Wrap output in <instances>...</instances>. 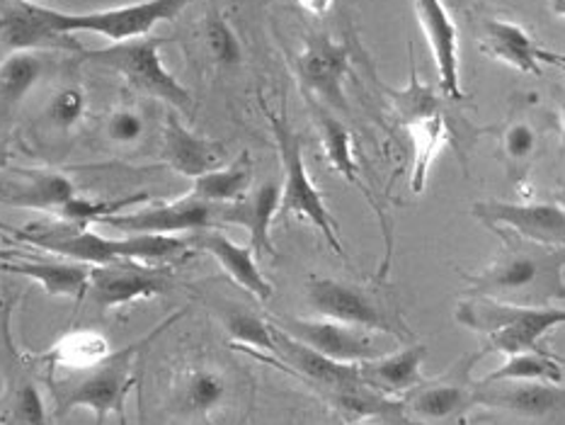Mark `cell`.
Listing matches in <instances>:
<instances>
[{"mask_svg":"<svg viewBox=\"0 0 565 425\" xmlns=\"http://www.w3.org/2000/svg\"><path fill=\"white\" fill-rule=\"evenodd\" d=\"M20 3H32V0H20Z\"/></svg>","mask_w":565,"mask_h":425,"instance_id":"cell-44","label":"cell"},{"mask_svg":"<svg viewBox=\"0 0 565 425\" xmlns=\"http://www.w3.org/2000/svg\"><path fill=\"white\" fill-rule=\"evenodd\" d=\"M277 328L342 364H360L384 355L372 331L323 319V316L321 319H281Z\"/></svg>","mask_w":565,"mask_h":425,"instance_id":"cell-9","label":"cell"},{"mask_svg":"<svg viewBox=\"0 0 565 425\" xmlns=\"http://www.w3.org/2000/svg\"><path fill=\"white\" fill-rule=\"evenodd\" d=\"M253 182V158L250 153H241L236 161H228L212 173H204L194 178V185L190 198L202 200L212 206L231 204L243 200L248 194V188Z\"/></svg>","mask_w":565,"mask_h":425,"instance_id":"cell-27","label":"cell"},{"mask_svg":"<svg viewBox=\"0 0 565 425\" xmlns=\"http://www.w3.org/2000/svg\"><path fill=\"white\" fill-rule=\"evenodd\" d=\"M149 200H151L149 192H137V194H129V198H121V200H88V198H81V194H76V198L61 206L56 216L61 219V222L73 224V226H88L90 222H100V219H105L109 214H121V212H127L129 206L149 202Z\"/></svg>","mask_w":565,"mask_h":425,"instance_id":"cell-32","label":"cell"},{"mask_svg":"<svg viewBox=\"0 0 565 425\" xmlns=\"http://www.w3.org/2000/svg\"><path fill=\"white\" fill-rule=\"evenodd\" d=\"M457 321L486 333L490 338L488 348L510 358L518 352L542 350L539 343L565 323V311L561 307H532V304L473 297L459 304Z\"/></svg>","mask_w":565,"mask_h":425,"instance_id":"cell-3","label":"cell"},{"mask_svg":"<svg viewBox=\"0 0 565 425\" xmlns=\"http://www.w3.org/2000/svg\"><path fill=\"white\" fill-rule=\"evenodd\" d=\"M216 216V206L206 204L194 198H182L175 202L156 204L149 210L139 212H121L100 219V224L113 226L121 234H158V236H175V234H194V231L212 229Z\"/></svg>","mask_w":565,"mask_h":425,"instance_id":"cell-11","label":"cell"},{"mask_svg":"<svg viewBox=\"0 0 565 425\" xmlns=\"http://www.w3.org/2000/svg\"><path fill=\"white\" fill-rule=\"evenodd\" d=\"M473 214L488 226H508L514 234L542 243V246H563L565 243V210L554 202H500L486 200L473 206Z\"/></svg>","mask_w":565,"mask_h":425,"instance_id":"cell-13","label":"cell"},{"mask_svg":"<svg viewBox=\"0 0 565 425\" xmlns=\"http://www.w3.org/2000/svg\"><path fill=\"white\" fill-rule=\"evenodd\" d=\"M76 194V185L54 170H0V202L10 206L56 214Z\"/></svg>","mask_w":565,"mask_h":425,"instance_id":"cell-18","label":"cell"},{"mask_svg":"<svg viewBox=\"0 0 565 425\" xmlns=\"http://www.w3.org/2000/svg\"><path fill=\"white\" fill-rule=\"evenodd\" d=\"M109 355H113V348H109V340L105 336L97 331H73L36 360L49 364V370L76 374L105 362Z\"/></svg>","mask_w":565,"mask_h":425,"instance_id":"cell-26","label":"cell"},{"mask_svg":"<svg viewBox=\"0 0 565 425\" xmlns=\"http://www.w3.org/2000/svg\"><path fill=\"white\" fill-rule=\"evenodd\" d=\"M273 336H275V355L285 362L287 368L297 370L301 376H306L309 382L333 389V392H348V394L360 392V386H364L358 364H342V362L330 360L321 355L318 350L301 343V340L291 338L277 326Z\"/></svg>","mask_w":565,"mask_h":425,"instance_id":"cell-15","label":"cell"},{"mask_svg":"<svg viewBox=\"0 0 565 425\" xmlns=\"http://www.w3.org/2000/svg\"><path fill=\"white\" fill-rule=\"evenodd\" d=\"M348 46L338 44L330 40L328 34H313L309 42H306L303 52L297 61L299 66V78L306 95L316 97L323 105H330L345 113L348 100H345V76H348Z\"/></svg>","mask_w":565,"mask_h":425,"instance_id":"cell-12","label":"cell"},{"mask_svg":"<svg viewBox=\"0 0 565 425\" xmlns=\"http://www.w3.org/2000/svg\"><path fill=\"white\" fill-rule=\"evenodd\" d=\"M44 59L36 52H12L0 64V105L15 107L40 83Z\"/></svg>","mask_w":565,"mask_h":425,"instance_id":"cell-31","label":"cell"},{"mask_svg":"<svg viewBox=\"0 0 565 425\" xmlns=\"http://www.w3.org/2000/svg\"><path fill=\"white\" fill-rule=\"evenodd\" d=\"M0 44L10 46L12 52H85L76 36L52 28L34 3H20L18 10L0 20Z\"/></svg>","mask_w":565,"mask_h":425,"instance_id":"cell-21","label":"cell"},{"mask_svg":"<svg viewBox=\"0 0 565 425\" xmlns=\"http://www.w3.org/2000/svg\"><path fill=\"white\" fill-rule=\"evenodd\" d=\"M500 382H551L563 384V362L544 350H530L510 355L498 370L490 372L481 386Z\"/></svg>","mask_w":565,"mask_h":425,"instance_id":"cell-30","label":"cell"},{"mask_svg":"<svg viewBox=\"0 0 565 425\" xmlns=\"http://www.w3.org/2000/svg\"><path fill=\"white\" fill-rule=\"evenodd\" d=\"M415 131L417 139V158L413 166V180H411V190L413 192H423L429 166L435 161V153L439 151V146L447 139V127H445V117H429L425 121H417V125L411 127Z\"/></svg>","mask_w":565,"mask_h":425,"instance_id":"cell-36","label":"cell"},{"mask_svg":"<svg viewBox=\"0 0 565 425\" xmlns=\"http://www.w3.org/2000/svg\"><path fill=\"white\" fill-rule=\"evenodd\" d=\"M161 158L175 170V173L194 180L204 173H212V170L221 166H226L228 149L216 139L200 137V134L190 131L173 113H170L163 127Z\"/></svg>","mask_w":565,"mask_h":425,"instance_id":"cell-16","label":"cell"},{"mask_svg":"<svg viewBox=\"0 0 565 425\" xmlns=\"http://www.w3.org/2000/svg\"><path fill=\"white\" fill-rule=\"evenodd\" d=\"M481 46L483 54L522 73H534V76H542V64H554L563 68L561 54L546 52L530 32L508 20H486Z\"/></svg>","mask_w":565,"mask_h":425,"instance_id":"cell-20","label":"cell"},{"mask_svg":"<svg viewBox=\"0 0 565 425\" xmlns=\"http://www.w3.org/2000/svg\"><path fill=\"white\" fill-rule=\"evenodd\" d=\"M301 8H306L311 15H326V12L333 8V0H299Z\"/></svg>","mask_w":565,"mask_h":425,"instance_id":"cell-41","label":"cell"},{"mask_svg":"<svg viewBox=\"0 0 565 425\" xmlns=\"http://www.w3.org/2000/svg\"><path fill=\"white\" fill-rule=\"evenodd\" d=\"M267 119L275 134L281 168H285V185L279 188L277 216L279 219L297 216V219H303V222L313 224L318 229V234L326 238L328 246L333 248L340 258H345V248H342L338 224L328 212L323 192L313 185L309 170H306L301 137L291 129V125L285 117H277L275 113H269V109H267Z\"/></svg>","mask_w":565,"mask_h":425,"instance_id":"cell-4","label":"cell"},{"mask_svg":"<svg viewBox=\"0 0 565 425\" xmlns=\"http://www.w3.org/2000/svg\"><path fill=\"white\" fill-rule=\"evenodd\" d=\"M221 321L226 326V333L248 348H257L275 355V326L267 323L260 316L243 309V307H228L221 311Z\"/></svg>","mask_w":565,"mask_h":425,"instance_id":"cell-33","label":"cell"},{"mask_svg":"<svg viewBox=\"0 0 565 425\" xmlns=\"http://www.w3.org/2000/svg\"><path fill=\"white\" fill-rule=\"evenodd\" d=\"M107 139L115 141L119 146H131V144H139L146 125H143V117L137 113V109H129V107H121L115 109L113 115L107 117Z\"/></svg>","mask_w":565,"mask_h":425,"instance_id":"cell-39","label":"cell"},{"mask_svg":"<svg viewBox=\"0 0 565 425\" xmlns=\"http://www.w3.org/2000/svg\"><path fill=\"white\" fill-rule=\"evenodd\" d=\"M391 95V103L393 109H396V115L401 117L403 125H417V121H425L429 117H437L439 115V105H437V97L435 91L429 88V85H423L420 78H417L415 66L411 64V83L408 88L403 91H386Z\"/></svg>","mask_w":565,"mask_h":425,"instance_id":"cell-34","label":"cell"},{"mask_svg":"<svg viewBox=\"0 0 565 425\" xmlns=\"http://www.w3.org/2000/svg\"><path fill=\"white\" fill-rule=\"evenodd\" d=\"M10 161H12V153H10L8 146H6L3 141H0V170L10 168Z\"/></svg>","mask_w":565,"mask_h":425,"instance_id":"cell-42","label":"cell"},{"mask_svg":"<svg viewBox=\"0 0 565 425\" xmlns=\"http://www.w3.org/2000/svg\"><path fill=\"white\" fill-rule=\"evenodd\" d=\"M3 326L10 360L6 364V392L3 399H0V425H49L40 389H36L34 380L22 368L15 350H12V340L8 333V314Z\"/></svg>","mask_w":565,"mask_h":425,"instance_id":"cell-23","label":"cell"},{"mask_svg":"<svg viewBox=\"0 0 565 425\" xmlns=\"http://www.w3.org/2000/svg\"><path fill=\"white\" fill-rule=\"evenodd\" d=\"M415 15L427 36V46L435 56L439 91L451 100H461V78H459V30L454 24L441 0H413Z\"/></svg>","mask_w":565,"mask_h":425,"instance_id":"cell-14","label":"cell"},{"mask_svg":"<svg viewBox=\"0 0 565 425\" xmlns=\"http://www.w3.org/2000/svg\"><path fill=\"white\" fill-rule=\"evenodd\" d=\"M561 265L563 258L551 263L544 253H508L486 273L473 277V291L478 297L514 301V297H522L530 289L551 287V277H561Z\"/></svg>","mask_w":565,"mask_h":425,"instance_id":"cell-10","label":"cell"},{"mask_svg":"<svg viewBox=\"0 0 565 425\" xmlns=\"http://www.w3.org/2000/svg\"><path fill=\"white\" fill-rule=\"evenodd\" d=\"M425 346H413L398 352H384L374 360L360 362V374L364 384L388 394H401L420 384V370L425 362Z\"/></svg>","mask_w":565,"mask_h":425,"instance_id":"cell-25","label":"cell"},{"mask_svg":"<svg viewBox=\"0 0 565 425\" xmlns=\"http://www.w3.org/2000/svg\"><path fill=\"white\" fill-rule=\"evenodd\" d=\"M486 386H493V389H483V392L476 396L478 404L508 411V413H514V416L546 418L558 413L565 404L563 384L500 382V384H486Z\"/></svg>","mask_w":565,"mask_h":425,"instance_id":"cell-22","label":"cell"},{"mask_svg":"<svg viewBox=\"0 0 565 425\" xmlns=\"http://www.w3.org/2000/svg\"><path fill=\"white\" fill-rule=\"evenodd\" d=\"M10 258H18V253H15V251L0 248V261H10Z\"/></svg>","mask_w":565,"mask_h":425,"instance_id":"cell-43","label":"cell"},{"mask_svg":"<svg viewBox=\"0 0 565 425\" xmlns=\"http://www.w3.org/2000/svg\"><path fill=\"white\" fill-rule=\"evenodd\" d=\"M163 44L166 40H161V36L149 34L137 36V40L115 42L105 49H93V52H83V56L90 59L93 64L117 71L119 76L127 78L131 88L158 97V100L173 105L180 113H190L192 95L185 85L166 68L161 59Z\"/></svg>","mask_w":565,"mask_h":425,"instance_id":"cell-5","label":"cell"},{"mask_svg":"<svg viewBox=\"0 0 565 425\" xmlns=\"http://www.w3.org/2000/svg\"><path fill=\"white\" fill-rule=\"evenodd\" d=\"M313 117H316L318 134H321L328 163L333 166V170H338V173L348 182H352V185H358L366 194V198H370V188L362 182L358 161H354V156H352V134L348 131V127L342 125L338 117L328 115L323 105L313 107Z\"/></svg>","mask_w":565,"mask_h":425,"instance_id":"cell-28","label":"cell"},{"mask_svg":"<svg viewBox=\"0 0 565 425\" xmlns=\"http://www.w3.org/2000/svg\"><path fill=\"white\" fill-rule=\"evenodd\" d=\"M466 406V392L457 384L425 386L411 399V413L427 421H445Z\"/></svg>","mask_w":565,"mask_h":425,"instance_id":"cell-35","label":"cell"},{"mask_svg":"<svg viewBox=\"0 0 565 425\" xmlns=\"http://www.w3.org/2000/svg\"><path fill=\"white\" fill-rule=\"evenodd\" d=\"M170 267H158L139 261H117L90 267L85 297L100 311L127 307L139 299H153L173 289Z\"/></svg>","mask_w":565,"mask_h":425,"instance_id":"cell-7","label":"cell"},{"mask_svg":"<svg viewBox=\"0 0 565 425\" xmlns=\"http://www.w3.org/2000/svg\"><path fill=\"white\" fill-rule=\"evenodd\" d=\"M228 394V384L224 374L209 368L190 370L178 386V408L185 416H209L216 411Z\"/></svg>","mask_w":565,"mask_h":425,"instance_id":"cell-29","label":"cell"},{"mask_svg":"<svg viewBox=\"0 0 565 425\" xmlns=\"http://www.w3.org/2000/svg\"><path fill=\"white\" fill-rule=\"evenodd\" d=\"M502 146H505V153L512 161H526L536 149V131L524 121H518L502 134Z\"/></svg>","mask_w":565,"mask_h":425,"instance_id":"cell-40","label":"cell"},{"mask_svg":"<svg viewBox=\"0 0 565 425\" xmlns=\"http://www.w3.org/2000/svg\"><path fill=\"white\" fill-rule=\"evenodd\" d=\"M180 316L182 314L163 321L161 326L153 328L149 336L137 340V343H131L121 350H113V355H109L105 362L95 364V368H90V370L66 374L64 380H49V384H52V394H54L56 418H64L76 408L93 411L95 425H103L109 413H119L121 416L127 394L131 392V386L137 384L134 362H137L139 352L143 348H149L158 338V333L166 331L170 323H175Z\"/></svg>","mask_w":565,"mask_h":425,"instance_id":"cell-2","label":"cell"},{"mask_svg":"<svg viewBox=\"0 0 565 425\" xmlns=\"http://www.w3.org/2000/svg\"><path fill=\"white\" fill-rule=\"evenodd\" d=\"M202 34H204L206 52L216 66L231 68L241 64L243 49H241L238 36L231 30V24L218 10H209V15L204 18Z\"/></svg>","mask_w":565,"mask_h":425,"instance_id":"cell-37","label":"cell"},{"mask_svg":"<svg viewBox=\"0 0 565 425\" xmlns=\"http://www.w3.org/2000/svg\"><path fill=\"white\" fill-rule=\"evenodd\" d=\"M192 3L194 0H141V3L93 12H64L36 3L34 6L40 10V15L61 32H93L107 36L115 44L137 40V36H149L156 24L173 22Z\"/></svg>","mask_w":565,"mask_h":425,"instance_id":"cell-6","label":"cell"},{"mask_svg":"<svg viewBox=\"0 0 565 425\" xmlns=\"http://www.w3.org/2000/svg\"><path fill=\"white\" fill-rule=\"evenodd\" d=\"M20 241L46 253L64 255V258L83 265H107L117 261H139L156 263L170 261L188 253L190 243L180 236H158V234H134L121 238H107L95 234L88 226H73L66 222L54 224H30L22 229H10Z\"/></svg>","mask_w":565,"mask_h":425,"instance_id":"cell-1","label":"cell"},{"mask_svg":"<svg viewBox=\"0 0 565 425\" xmlns=\"http://www.w3.org/2000/svg\"><path fill=\"white\" fill-rule=\"evenodd\" d=\"M306 297H309L311 309L318 311V316H323V319L364 328V331L372 333H398L391 314L381 309L364 289H358L348 283L313 277L309 289H306Z\"/></svg>","mask_w":565,"mask_h":425,"instance_id":"cell-8","label":"cell"},{"mask_svg":"<svg viewBox=\"0 0 565 425\" xmlns=\"http://www.w3.org/2000/svg\"><path fill=\"white\" fill-rule=\"evenodd\" d=\"M279 210V185L277 182H265L250 194H245L243 200L221 204L216 206L214 224H231L248 231L250 243L248 246L255 251V255H269L277 258V246L273 241V222L277 219Z\"/></svg>","mask_w":565,"mask_h":425,"instance_id":"cell-17","label":"cell"},{"mask_svg":"<svg viewBox=\"0 0 565 425\" xmlns=\"http://www.w3.org/2000/svg\"><path fill=\"white\" fill-rule=\"evenodd\" d=\"M188 243L212 255L233 283L241 285L245 291H250L257 301H269L275 297V287L260 273V267H257L255 251L250 246H238L236 241H231L214 226L194 231V234L188 236Z\"/></svg>","mask_w":565,"mask_h":425,"instance_id":"cell-19","label":"cell"},{"mask_svg":"<svg viewBox=\"0 0 565 425\" xmlns=\"http://www.w3.org/2000/svg\"><path fill=\"white\" fill-rule=\"evenodd\" d=\"M0 273H12L34 279L42 285L49 297H68L73 301H81L88 291L90 279V265L83 263H46V261H0Z\"/></svg>","mask_w":565,"mask_h":425,"instance_id":"cell-24","label":"cell"},{"mask_svg":"<svg viewBox=\"0 0 565 425\" xmlns=\"http://www.w3.org/2000/svg\"><path fill=\"white\" fill-rule=\"evenodd\" d=\"M85 115V93L76 85H66L61 88L52 103H49V119L54 121L58 129H71L76 127Z\"/></svg>","mask_w":565,"mask_h":425,"instance_id":"cell-38","label":"cell"}]
</instances>
